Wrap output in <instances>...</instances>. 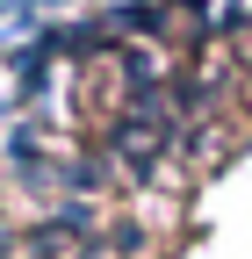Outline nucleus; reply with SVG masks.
Instances as JSON below:
<instances>
[{
  "instance_id": "obj_1",
  "label": "nucleus",
  "mask_w": 252,
  "mask_h": 259,
  "mask_svg": "<svg viewBox=\"0 0 252 259\" xmlns=\"http://www.w3.org/2000/svg\"><path fill=\"white\" fill-rule=\"evenodd\" d=\"M94 231H101V216H94L87 202H65L58 216H44L36 231H22V252H36V259H58V252H79Z\"/></svg>"
},
{
  "instance_id": "obj_2",
  "label": "nucleus",
  "mask_w": 252,
  "mask_h": 259,
  "mask_svg": "<svg viewBox=\"0 0 252 259\" xmlns=\"http://www.w3.org/2000/svg\"><path fill=\"white\" fill-rule=\"evenodd\" d=\"M72 259H159V231H151L144 216H122V223H108V231H94Z\"/></svg>"
}]
</instances>
